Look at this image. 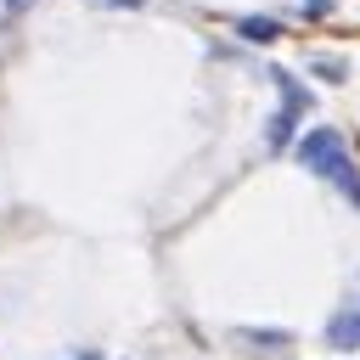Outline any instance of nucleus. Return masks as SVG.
Instances as JSON below:
<instances>
[{"label":"nucleus","mask_w":360,"mask_h":360,"mask_svg":"<svg viewBox=\"0 0 360 360\" xmlns=\"http://www.w3.org/2000/svg\"><path fill=\"white\" fill-rule=\"evenodd\" d=\"M298 163H304L315 180H326L332 191H343V202H354V208H360V163L349 158V146H343V135H338V129L315 124V129L298 141Z\"/></svg>","instance_id":"f257e3e1"},{"label":"nucleus","mask_w":360,"mask_h":360,"mask_svg":"<svg viewBox=\"0 0 360 360\" xmlns=\"http://www.w3.org/2000/svg\"><path fill=\"white\" fill-rule=\"evenodd\" d=\"M326 338H332L338 349H360V309H338L332 326H326Z\"/></svg>","instance_id":"f03ea898"},{"label":"nucleus","mask_w":360,"mask_h":360,"mask_svg":"<svg viewBox=\"0 0 360 360\" xmlns=\"http://www.w3.org/2000/svg\"><path fill=\"white\" fill-rule=\"evenodd\" d=\"M270 79H276V90H281V107H292V112H304V107H309V90H304L292 73H281V68H276Z\"/></svg>","instance_id":"7ed1b4c3"},{"label":"nucleus","mask_w":360,"mask_h":360,"mask_svg":"<svg viewBox=\"0 0 360 360\" xmlns=\"http://www.w3.org/2000/svg\"><path fill=\"white\" fill-rule=\"evenodd\" d=\"M236 34H242V39H253V45H264V39H276V34H281V22H276V17H242V22H236Z\"/></svg>","instance_id":"20e7f679"},{"label":"nucleus","mask_w":360,"mask_h":360,"mask_svg":"<svg viewBox=\"0 0 360 360\" xmlns=\"http://www.w3.org/2000/svg\"><path fill=\"white\" fill-rule=\"evenodd\" d=\"M304 6V17H321V11H332V0H298Z\"/></svg>","instance_id":"39448f33"},{"label":"nucleus","mask_w":360,"mask_h":360,"mask_svg":"<svg viewBox=\"0 0 360 360\" xmlns=\"http://www.w3.org/2000/svg\"><path fill=\"white\" fill-rule=\"evenodd\" d=\"M28 6H34V0H6V17H22Z\"/></svg>","instance_id":"423d86ee"},{"label":"nucleus","mask_w":360,"mask_h":360,"mask_svg":"<svg viewBox=\"0 0 360 360\" xmlns=\"http://www.w3.org/2000/svg\"><path fill=\"white\" fill-rule=\"evenodd\" d=\"M96 6H118V11H135L141 0H96Z\"/></svg>","instance_id":"0eeeda50"},{"label":"nucleus","mask_w":360,"mask_h":360,"mask_svg":"<svg viewBox=\"0 0 360 360\" xmlns=\"http://www.w3.org/2000/svg\"><path fill=\"white\" fill-rule=\"evenodd\" d=\"M79 360H96V354H79Z\"/></svg>","instance_id":"6e6552de"}]
</instances>
